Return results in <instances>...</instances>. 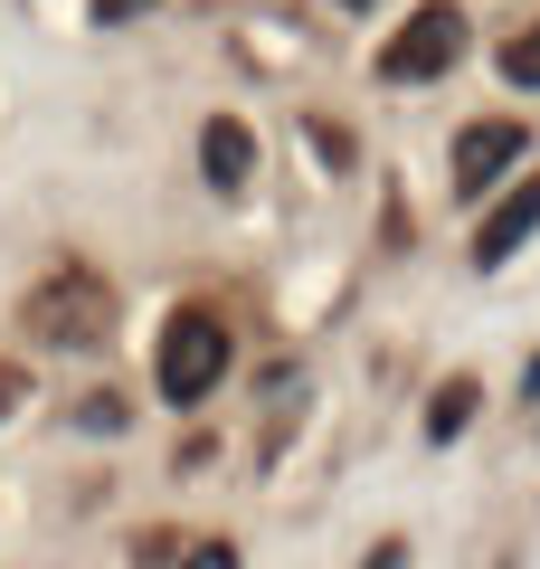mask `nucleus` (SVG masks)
<instances>
[{
    "instance_id": "f257e3e1",
    "label": "nucleus",
    "mask_w": 540,
    "mask_h": 569,
    "mask_svg": "<svg viewBox=\"0 0 540 569\" xmlns=\"http://www.w3.org/2000/svg\"><path fill=\"white\" fill-rule=\"evenodd\" d=\"M39 342H58V351H77V342H96L104 323H114V295H104V276H86V266H67V276H48L39 295H29V313H20Z\"/></svg>"
},
{
    "instance_id": "f03ea898",
    "label": "nucleus",
    "mask_w": 540,
    "mask_h": 569,
    "mask_svg": "<svg viewBox=\"0 0 540 569\" xmlns=\"http://www.w3.org/2000/svg\"><path fill=\"white\" fill-rule=\"evenodd\" d=\"M219 370H228L219 313H171V332H161V399H171V408L209 399V389H219Z\"/></svg>"
},
{
    "instance_id": "7ed1b4c3",
    "label": "nucleus",
    "mask_w": 540,
    "mask_h": 569,
    "mask_svg": "<svg viewBox=\"0 0 540 569\" xmlns=\"http://www.w3.org/2000/svg\"><path fill=\"white\" fill-rule=\"evenodd\" d=\"M456 58H464V10H456V0H427L418 20L380 48V77L389 86H427V77H446Z\"/></svg>"
},
{
    "instance_id": "20e7f679",
    "label": "nucleus",
    "mask_w": 540,
    "mask_h": 569,
    "mask_svg": "<svg viewBox=\"0 0 540 569\" xmlns=\"http://www.w3.org/2000/svg\"><path fill=\"white\" fill-rule=\"evenodd\" d=\"M521 152H531L521 123H464V133H456V190H493Z\"/></svg>"
},
{
    "instance_id": "39448f33",
    "label": "nucleus",
    "mask_w": 540,
    "mask_h": 569,
    "mask_svg": "<svg viewBox=\"0 0 540 569\" xmlns=\"http://www.w3.org/2000/svg\"><path fill=\"white\" fill-rule=\"evenodd\" d=\"M531 228H540V181H521L512 200H493V219L474 228V266H502L521 238H531Z\"/></svg>"
},
{
    "instance_id": "423d86ee",
    "label": "nucleus",
    "mask_w": 540,
    "mask_h": 569,
    "mask_svg": "<svg viewBox=\"0 0 540 569\" xmlns=\"http://www.w3.org/2000/svg\"><path fill=\"white\" fill-rule=\"evenodd\" d=\"M200 171H209V181H219V190H238L247 171H257V133L219 114V123H209V133H200Z\"/></svg>"
},
{
    "instance_id": "0eeeda50",
    "label": "nucleus",
    "mask_w": 540,
    "mask_h": 569,
    "mask_svg": "<svg viewBox=\"0 0 540 569\" xmlns=\"http://www.w3.org/2000/svg\"><path fill=\"white\" fill-rule=\"evenodd\" d=\"M474 399H483L474 380H446V389H437V408H427V437H437V447H456L464 418H474Z\"/></svg>"
},
{
    "instance_id": "6e6552de",
    "label": "nucleus",
    "mask_w": 540,
    "mask_h": 569,
    "mask_svg": "<svg viewBox=\"0 0 540 569\" xmlns=\"http://www.w3.org/2000/svg\"><path fill=\"white\" fill-rule=\"evenodd\" d=\"M502 77H512V86H540V29L502 39Z\"/></svg>"
},
{
    "instance_id": "1a4fd4ad",
    "label": "nucleus",
    "mask_w": 540,
    "mask_h": 569,
    "mask_svg": "<svg viewBox=\"0 0 540 569\" xmlns=\"http://www.w3.org/2000/svg\"><path fill=\"white\" fill-rule=\"evenodd\" d=\"M142 10H161V0H96V20H104V29H123V20H142Z\"/></svg>"
},
{
    "instance_id": "9d476101",
    "label": "nucleus",
    "mask_w": 540,
    "mask_h": 569,
    "mask_svg": "<svg viewBox=\"0 0 540 569\" xmlns=\"http://www.w3.org/2000/svg\"><path fill=\"white\" fill-rule=\"evenodd\" d=\"M180 569H238V550H228V541H200V550H190Z\"/></svg>"
},
{
    "instance_id": "9b49d317",
    "label": "nucleus",
    "mask_w": 540,
    "mask_h": 569,
    "mask_svg": "<svg viewBox=\"0 0 540 569\" xmlns=\"http://www.w3.org/2000/svg\"><path fill=\"white\" fill-rule=\"evenodd\" d=\"M360 569H408V541H380V550H370Z\"/></svg>"
},
{
    "instance_id": "f8f14e48",
    "label": "nucleus",
    "mask_w": 540,
    "mask_h": 569,
    "mask_svg": "<svg viewBox=\"0 0 540 569\" xmlns=\"http://www.w3.org/2000/svg\"><path fill=\"white\" fill-rule=\"evenodd\" d=\"M10 399H20V370H0V418H10Z\"/></svg>"
},
{
    "instance_id": "ddd939ff",
    "label": "nucleus",
    "mask_w": 540,
    "mask_h": 569,
    "mask_svg": "<svg viewBox=\"0 0 540 569\" xmlns=\"http://www.w3.org/2000/svg\"><path fill=\"white\" fill-rule=\"evenodd\" d=\"M351 10H370V0H351Z\"/></svg>"
}]
</instances>
